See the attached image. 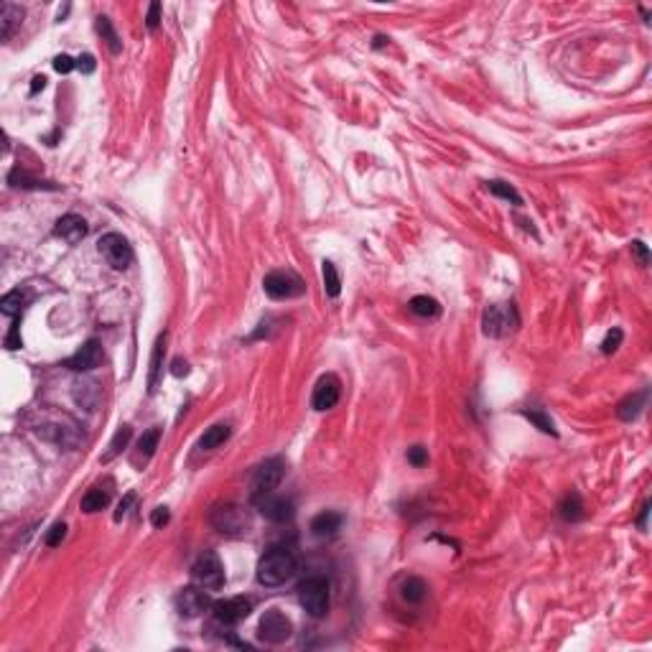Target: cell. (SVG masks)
I'll use <instances>...</instances> for the list:
<instances>
[{
  "label": "cell",
  "mask_w": 652,
  "mask_h": 652,
  "mask_svg": "<svg viewBox=\"0 0 652 652\" xmlns=\"http://www.w3.org/2000/svg\"><path fill=\"white\" fill-rule=\"evenodd\" d=\"M212 607H215V602H212L210 591L197 586V583H191V586H186L176 594V612L184 619H197L204 612H210Z\"/></svg>",
  "instance_id": "cell-10"
},
{
  "label": "cell",
  "mask_w": 652,
  "mask_h": 652,
  "mask_svg": "<svg viewBox=\"0 0 652 652\" xmlns=\"http://www.w3.org/2000/svg\"><path fill=\"white\" fill-rule=\"evenodd\" d=\"M385 41H387L385 36H377V38H374V49H380V46L385 44Z\"/></svg>",
  "instance_id": "cell-47"
},
{
  "label": "cell",
  "mask_w": 652,
  "mask_h": 652,
  "mask_svg": "<svg viewBox=\"0 0 652 652\" xmlns=\"http://www.w3.org/2000/svg\"><path fill=\"white\" fill-rule=\"evenodd\" d=\"M191 581L207 591H219L224 586V566L215 551H204L191 566Z\"/></svg>",
  "instance_id": "cell-5"
},
{
  "label": "cell",
  "mask_w": 652,
  "mask_h": 652,
  "mask_svg": "<svg viewBox=\"0 0 652 652\" xmlns=\"http://www.w3.org/2000/svg\"><path fill=\"white\" fill-rule=\"evenodd\" d=\"M487 189L492 191L494 197L505 199V202H513V204H522V197H520L517 191H515V186L505 184V181H489Z\"/></svg>",
  "instance_id": "cell-33"
},
{
  "label": "cell",
  "mask_w": 652,
  "mask_h": 652,
  "mask_svg": "<svg viewBox=\"0 0 652 652\" xmlns=\"http://www.w3.org/2000/svg\"><path fill=\"white\" fill-rule=\"evenodd\" d=\"M21 21H23V8L16 6V3H3V8H0V38L8 41L13 31L21 25Z\"/></svg>",
  "instance_id": "cell-19"
},
{
  "label": "cell",
  "mask_w": 652,
  "mask_h": 652,
  "mask_svg": "<svg viewBox=\"0 0 652 652\" xmlns=\"http://www.w3.org/2000/svg\"><path fill=\"white\" fill-rule=\"evenodd\" d=\"M253 505L260 510L263 517H268L270 522H288L293 517V502L285 500V497H278V494H260V497H253Z\"/></svg>",
  "instance_id": "cell-14"
},
{
  "label": "cell",
  "mask_w": 652,
  "mask_h": 652,
  "mask_svg": "<svg viewBox=\"0 0 652 652\" xmlns=\"http://www.w3.org/2000/svg\"><path fill=\"white\" fill-rule=\"evenodd\" d=\"M64 538H67V525H64V522H54V525L46 530L44 543L49 545V548H57V545H62Z\"/></svg>",
  "instance_id": "cell-35"
},
{
  "label": "cell",
  "mask_w": 652,
  "mask_h": 652,
  "mask_svg": "<svg viewBox=\"0 0 652 652\" xmlns=\"http://www.w3.org/2000/svg\"><path fill=\"white\" fill-rule=\"evenodd\" d=\"M28 425H31V431L36 436L54 443L59 449L74 451L84 443L82 425L76 423L72 416H67V413L51 411V408H38L31 418H28Z\"/></svg>",
  "instance_id": "cell-1"
},
{
  "label": "cell",
  "mask_w": 652,
  "mask_h": 652,
  "mask_svg": "<svg viewBox=\"0 0 652 652\" xmlns=\"http://www.w3.org/2000/svg\"><path fill=\"white\" fill-rule=\"evenodd\" d=\"M298 604L304 607V612L314 619H321L329 612V581L324 576H309L298 583Z\"/></svg>",
  "instance_id": "cell-4"
},
{
  "label": "cell",
  "mask_w": 652,
  "mask_h": 652,
  "mask_svg": "<svg viewBox=\"0 0 652 652\" xmlns=\"http://www.w3.org/2000/svg\"><path fill=\"white\" fill-rule=\"evenodd\" d=\"M263 288L273 301H288V298H298L304 296L306 285L304 280L298 278L296 273L291 270H273L263 278Z\"/></svg>",
  "instance_id": "cell-6"
},
{
  "label": "cell",
  "mask_w": 652,
  "mask_h": 652,
  "mask_svg": "<svg viewBox=\"0 0 652 652\" xmlns=\"http://www.w3.org/2000/svg\"><path fill=\"white\" fill-rule=\"evenodd\" d=\"M647 403V390H642V393H634V395H627V398L622 400L619 406H617V416H619L622 421H634L637 416L642 413V408H645Z\"/></svg>",
  "instance_id": "cell-24"
},
{
  "label": "cell",
  "mask_w": 652,
  "mask_h": 652,
  "mask_svg": "<svg viewBox=\"0 0 652 652\" xmlns=\"http://www.w3.org/2000/svg\"><path fill=\"white\" fill-rule=\"evenodd\" d=\"M44 87H46V76H44V74L33 76V84H31V95H36L38 89H44Z\"/></svg>",
  "instance_id": "cell-46"
},
{
  "label": "cell",
  "mask_w": 652,
  "mask_h": 652,
  "mask_svg": "<svg viewBox=\"0 0 652 652\" xmlns=\"http://www.w3.org/2000/svg\"><path fill=\"white\" fill-rule=\"evenodd\" d=\"M632 255H634L637 260H640V265H650V250H647L645 242L634 240V242H632Z\"/></svg>",
  "instance_id": "cell-40"
},
{
  "label": "cell",
  "mask_w": 652,
  "mask_h": 652,
  "mask_svg": "<svg viewBox=\"0 0 652 652\" xmlns=\"http://www.w3.org/2000/svg\"><path fill=\"white\" fill-rule=\"evenodd\" d=\"M95 28H97V33L102 36V41L108 44V49L113 51V54H120L122 44H120V38H118V33H115V28H113V21H110L108 16H97Z\"/></svg>",
  "instance_id": "cell-29"
},
{
  "label": "cell",
  "mask_w": 652,
  "mask_h": 652,
  "mask_svg": "<svg viewBox=\"0 0 652 652\" xmlns=\"http://www.w3.org/2000/svg\"><path fill=\"white\" fill-rule=\"evenodd\" d=\"M622 339H624V331L617 329V326H614V329H612L607 336H604V342H602V355H614L617 349H619Z\"/></svg>",
  "instance_id": "cell-34"
},
{
  "label": "cell",
  "mask_w": 652,
  "mask_h": 652,
  "mask_svg": "<svg viewBox=\"0 0 652 652\" xmlns=\"http://www.w3.org/2000/svg\"><path fill=\"white\" fill-rule=\"evenodd\" d=\"M146 25H148V31H156V28L161 25V3H151V8H148Z\"/></svg>",
  "instance_id": "cell-39"
},
{
  "label": "cell",
  "mask_w": 652,
  "mask_h": 652,
  "mask_svg": "<svg viewBox=\"0 0 652 652\" xmlns=\"http://www.w3.org/2000/svg\"><path fill=\"white\" fill-rule=\"evenodd\" d=\"M54 69H57L59 74H69L72 69H76V59H72L69 54H59V57L54 59Z\"/></svg>",
  "instance_id": "cell-37"
},
{
  "label": "cell",
  "mask_w": 652,
  "mask_h": 652,
  "mask_svg": "<svg viewBox=\"0 0 652 652\" xmlns=\"http://www.w3.org/2000/svg\"><path fill=\"white\" fill-rule=\"evenodd\" d=\"M558 515L566 520V522H578V520L583 517V502H581V494L571 492L566 494L564 500H561V505H558Z\"/></svg>",
  "instance_id": "cell-28"
},
{
  "label": "cell",
  "mask_w": 652,
  "mask_h": 652,
  "mask_svg": "<svg viewBox=\"0 0 652 652\" xmlns=\"http://www.w3.org/2000/svg\"><path fill=\"white\" fill-rule=\"evenodd\" d=\"M191 370H189V362L186 360H181V357H176V360L171 362V374L173 377H186Z\"/></svg>",
  "instance_id": "cell-44"
},
{
  "label": "cell",
  "mask_w": 652,
  "mask_h": 652,
  "mask_svg": "<svg viewBox=\"0 0 652 652\" xmlns=\"http://www.w3.org/2000/svg\"><path fill=\"white\" fill-rule=\"evenodd\" d=\"M321 275H324V291H326V296H329V298L339 296V291H342V278H339V273H336L334 263L324 260Z\"/></svg>",
  "instance_id": "cell-31"
},
{
  "label": "cell",
  "mask_w": 652,
  "mask_h": 652,
  "mask_svg": "<svg viewBox=\"0 0 652 652\" xmlns=\"http://www.w3.org/2000/svg\"><path fill=\"white\" fill-rule=\"evenodd\" d=\"M229 436H232V428H229V423H215L212 428H207V431H204L202 438H199L197 449L199 451H215V449H219L222 443L227 441Z\"/></svg>",
  "instance_id": "cell-21"
},
{
  "label": "cell",
  "mask_w": 652,
  "mask_h": 652,
  "mask_svg": "<svg viewBox=\"0 0 652 652\" xmlns=\"http://www.w3.org/2000/svg\"><path fill=\"white\" fill-rule=\"evenodd\" d=\"M411 311L421 319H436L438 314H441V306H438V301L431 296H416V298H411Z\"/></svg>",
  "instance_id": "cell-30"
},
{
  "label": "cell",
  "mask_w": 652,
  "mask_h": 652,
  "mask_svg": "<svg viewBox=\"0 0 652 652\" xmlns=\"http://www.w3.org/2000/svg\"><path fill=\"white\" fill-rule=\"evenodd\" d=\"M159 441H161V428L159 425H153V428H148L143 436L138 438V446H135V462H148L153 454H156V449H159Z\"/></svg>",
  "instance_id": "cell-25"
},
{
  "label": "cell",
  "mask_w": 652,
  "mask_h": 652,
  "mask_svg": "<svg viewBox=\"0 0 652 652\" xmlns=\"http://www.w3.org/2000/svg\"><path fill=\"white\" fill-rule=\"evenodd\" d=\"M110 505V489H102V487H92L87 489V494L82 497V513L92 515V513H100V510H105V507Z\"/></svg>",
  "instance_id": "cell-27"
},
{
  "label": "cell",
  "mask_w": 652,
  "mask_h": 652,
  "mask_svg": "<svg viewBox=\"0 0 652 652\" xmlns=\"http://www.w3.org/2000/svg\"><path fill=\"white\" fill-rule=\"evenodd\" d=\"M428 596V586L421 576H406L400 583V599L406 604H423Z\"/></svg>",
  "instance_id": "cell-20"
},
{
  "label": "cell",
  "mask_w": 652,
  "mask_h": 652,
  "mask_svg": "<svg viewBox=\"0 0 652 652\" xmlns=\"http://www.w3.org/2000/svg\"><path fill=\"white\" fill-rule=\"evenodd\" d=\"M298 571V561L293 556V551H288L285 545H275V548H268L263 553V558L258 561V578L260 586H283L285 581H291Z\"/></svg>",
  "instance_id": "cell-2"
},
{
  "label": "cell",
  "mask_w": 652,
  "mask_h": 652,
  "mask_svg": "<svg viewBox=\"0 0 652 652\" xmlns=\"http://www.w3.org/2000/svg\"><path fill=\"white\" fill-rule=\"evenodd\" d=\"M650 507H652V502L647 500L645 505H642V513H640V517H637V525H640L642 530H645V527H647V515H650Z\"/></svg>",
  "instance_id": "cell-45"
},
{
  "label": "cell",
  "mask_w": 652,
  "mask_h": 652,
  "mask_svg": "<svg viewBox=\"0 0 652 652\" xmlns=\"http://www.w3.org/2000/svg\"><path fill=\"white\" fill-rule=\"evenodd\" d=\"M18 319H13V326H11V331H8V336H6V347L8 349H21V331H18Z\"/></svg>",
  "instance_id": "cell-41"
},
{
  "label": "cell",
  "mask_w": 652,
  "mask_h": 652,
  "mask_svg": "<svg viewBox=\"0 0 652 652\" xmlns=\"http://www.w3.org/2000/svg\"><path fill=\"white\" fill-rule=\"evenodd\" d=\"M8 184L11 186H16V189H59V186H54V184H49V181H38L36 176H31V173H25L23 168H13L11 173H8Z\"/></svg>",
  "instance_id": "cell-26"
},
{
  "label": "cell",
  "mask_w": 652,
  "mask_h": 652,
  "mask_svg": "<svg viewBox=\"0 0 652 652\" xmlns=\"http://www.w3.org/2000/svg\"><path fill=\"white\" fill-rule=\"evenodd\" d=\"M130 438H133V428L130 425H120L118 431H115V436H113V441L108 443V451L102 454V459L100 462L102 464H110L115 459V456H120L122 454V449H127V443H130Z\"/></svg>",
  "instance_id": "cell-23"
},
{
  "label": "cell",
  "mask_w": 652,
  "mask_h": 652,
  "mask_svg": "<svg viewBox=\"0 0 652 652\" xmlns=\"http://www.w3.org/2000/svg\"><path fill=\"white\" fill-rule=\"evenodd\" d=\"M76 69L82 72V74H92V72L97 69V62L92 54H82V57L76 59Z\"/></svg>",
  "instance_id": "cell-42"
},
{
  "label": "cell",
  "mask_w": 652,
  "mask_h": 652,
  "mask_svg": "<svg viewBox=\"0 0 652 652\" xmlns=\"http://www.w3.org/2000/svg\"><path fill=\"white\" fill-rule=\"evenodd\" d=\"M105 360V352H102V344L97 339H89L82 347L76 349L69 360L64 362V367L74 370V372H89V370H97Z\"/></svg>",
  "instance_id": "cell-15"
},
{
  "label": "cell",
  "mask_w": 652,
  "mask_h": 652,
  "mask_svg": "<svg viewBox=\"0 0 652 652\" xmlns=\"http://www.w3.org/2000/svg\"><path fill=\"white\" fill-rule=\"evenodd\" d=\"M515 324H517V314H515V306L510 304V306H489L484 311L481 326H484V334L497 339V336H505Z\"/></svg>",
  "instance_id": "cell-12"
},
{
  "label": "cell",
  "mask_w": 652,
  "mask_h": 652,
  "mask_svg": "<svg viewBox=\"0 0 652 652\" xmlns=\"http://www.w3.org/2000/svg\"><path fill=\"white\" fill-rule=\"evenodd\" d=\"M342 522H344L342 513L324 510V513H319L316 517L311 520V535H316V538H331V535H336V532L342 530Z\"/></svg>",
  "instance_id": "cell-17"
},
{
  "label": "cell",
  "mask_w": 652,
  "mask_h": 652,
  "mask_svg": "<svg viewBox=\"0 0 652 652\" xmlns=\"http://www.w3.org/2000/svg\"><path fill=\"white\" fill-rule=\"evenodd\" d=\"M339 398H342V382H339V377L336 374H324V377H319L316 387H314L311 408L319 413L331 411L339 403Z\"/></svg>",
  "instance_id": "cell-13"
},
{
  "label": "cell",
  "mask_w": 652,
  "mask_h": 652,
  "mask_svg": "<svg viewBox=\"0 0 652 652\" xmlns=\"http://www.w3.org/2000/svg\"><path fill=\"white\" fill-rule=\"evenodd\" d=\"M87 229H89L87 222L79 215H64L62 219L57 222L54 234L62 237L64 242H69V245H76V242H82L84 237H87Z\"/></svg>",
  "instance_id": "cell-16"
},
{
  "label": "cell",
  "mask_w": 652,
  "mask_h": 652,
  "mask_svg": "<svg viewBox=\"0 0 652 652\" xmlns=\"http://www.w3.org/2000/svg\"><path fill=\"white\" fill-rule=\"evenodd\" d=\"M522 416H525L527 421H530L538 431H543V433H548V436H558V431H556V425H553V421L545 416L543 411H522Z\"/></svg>",
  "instance_id": "cell-32"
},
{
  "label": "cell",
  "mask_w": 652,
  "mask_h": 652,
  "mask_svg": "<svg viewBox=\"0 0 652 652\" xmlns=\"http://www.w3.org/2000/svg\"><path fill=\"white\" fill-rule=\"evenodd\" d=\"M258 637L268 645H280V642L291 640L293 637V624L291 619L278 612V609H268L265 614L260 617L258 624Z\"/></svg>",
  "instance_id": "cell-9"
},
{
  "label": "cell",
  "mask_w": 652,
  "mask_h": 652,
  "mask_svg": "<svg viewBox=\"0 0 652 652\" xmlns=\"http://www.w3.org/2000/svg\"><path fill=\"white\" fill-rule=\"evenodd\" d=\"M210 525L224 538H245L250 532V515L245 507L234 505V502H222L212 507Z\"/></svg>",
  "instance_id": "cell-3"
},
{
  "label": "cell",
  "mask_w": 652,
  "mask_h": 652,
  "mask_svg": "<svg viewBox=\"0 0 652 652\" xmlns=\"http://www.w3.org/2000/svg\"><path fill=\"white\" fill-rule=\"evenodd\" d=\"M285 476V462L280 456H273L265 459L258 469L253 471V479H250V497H260V494H268L278 487Z\"/></svg>",
  "instance_id": "cell-8"
},
{
  "label": "cell",
  "mask_w": 652,
  "mask_h": 652,
  "mask_svg": "<svg viewBox=\"0 0 652 652\" xmlns=\"http://www.w3.org/2000/svg\"><path fill=\"white\" fill-rule=\"evenodd\" d=\"M406 459H408V464L416 467V469L425 467V464H428V449H423V446H411L408 454H406Z\"/></svg>",
  "instance_id": "cell-36"
},
{
  "label": "cell",
  "mask_w": 652,
  "mask_h": 652,
  "mask_svg": "<svg viewBox=\"0 0 652 652\" xmlns=\"http://www.w3.org/2000/svg\"><path fill=\"white\" fill-rule=\"evenodd\" d=\"M171 522V513H168V507H156L151 513V525L153 527H164Z\"/></svg>",
  "instance_id": "cell-38"
},
{
  "label": "cell",
  "mask_w": 652,
  "mask_h": 652,
  "mask_svg": "<svg viewBox=\"0 0 652 652\" xmlns=\"http://www.w3.org/2000/svg\"><path fill=\"white\" fill-rule=\"evenodd\" d=\"M164 355H166V334H161L153 344V355H151V370H148V393H156L161 385V377H164Z\"/></svg>",
  "instance_id": "cell-18"
},
{
  "label": "cell",
  "mask_w": 652,
  "mask_h": 652,
  "mask_svg": "<svg viewBox=\"0 0 652 652\" xmlns=\"http://www.w3.org/2000/svg\"><path fill=\"white\" fill-rule=\"evenodd\" d=\"M253 599H247V596H232V599H222V602H215V622L219 624V627H234V624H240L242 619H247L250 617V612H253Z\"/></svg>",
  "instance_id": "cell-11"
},
{
  "label": "cell",
  "mask_w": 652,
  "mask_h": 652,
  "mask_svg": "<svg viewBox=\"0 0 652 652\" xmlns=\"http://www.w3.org/2000/svg\"><path fill=\"white\" fill-rule=\"evenodd\" d=\"M97 250H100V255L105 258V263H108L113 270H125V268H130V263H133V247H130V242L118 232L102 234L100 242H97Z\"/></svg>",
  "instance_id": "cell-7"
},
{
  "label": "cell",
  "mask_w": 652,
  "mask_h": 652,
  "mask_svg": "<svg viewBox=\"0 0 652 652\" xmlns=\"http://www.w3.org/2000/svg\"><path fill=\"white\" fill-rule=\"evenodd\" d=\"M133 502H135V494H133V492H127V494H125V500H122L120 505H118V510H115V522H120V520L125 517L127 510H130V505H133Z\"/></svg>",
  "instance_id": "cell-43"
},
{
  "label": "cell",
  "mask_w": 652,
  "mask_h": 652,
  "mask_svg": "<svg viewBox=\"0 0 652 652\" xmlns=\"http://www.w3.org/2000/svg\"><path fill=\"white\" fill-rule=\"evenodd\" d=\"M28 293L25 291H21V288H16V291H11V293H6L3 296V301H0V311L6 314V316H11V319H21V314H23V309L28 306Z\"/></svg>",
  "instance_id": "cell-22"
}]
</instances>
